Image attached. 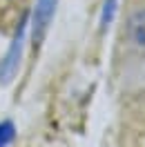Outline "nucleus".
I'll use <instances>...</instances> for the list:
<instances>
[{
	"instance_id": "nucleus-1",
	"label": "nucleus",
	"mask_w": 145,
	"mask_h": 147,
	"mask_svg": "<svg viewBox=\"0 0 145 147\" xmlns=\"http://www.w3.org/2000/svg\"><path fill=\"white\" fill-rule=\"evenodd\" d=\"M25 31H27V18L20 22L18 34L11 40L9 51L5 54V58L0 60V80L2 83H9L14 78V74L18 71V63H20V54H22V40H25Z\"/></svg>"
},
{
	"instance_id": "nucleus-4",
	"label": "nucleus",
	"mask_w": 145,
	"mask_h": 147,
	"mask_svg": "<svg viewBox=\"0 0 145 147\" xmlns=\"http://www.w3.org/2000/svg\"><path fill=\"white\" fill-rule=\"evenodd\" d=\"M14 138H16V127H14V123H11V120H2V123H0V147L11 145Z\"/></svg>"
},
{
	"instance_id": "nucleus-3",
	"label": "nucleus",
	"mask_w": 145,
	"mask_h": 147,
	"mask_svg": "<svg viewBox=\"0 0 145 147\" xmlns=\"http://www.w3.org/2000/svg\"><path fill=\"white\" fill-rule=\"evenodd\" d=\"M129 36L138 47H145V9L129 18Z\"/></svg>"
},
{
	"instance_id": "nucleus-5",
	"label": "nucleus",
	"mask_w": 145,
	"mask_h": 147,
	"mask_svg": "<svg viewBox=\"0 0 145 147\" xmlns=\"http://www.w3.org/2000/svg\"><path fill=\"white\" fill-rule=\"evenodd\" d=\"M112 13H114V0H107L105 2V11H103V25H107L112 20Z\"/></svg>"
},
{
	"instance_id": "nucleus-2",
	"label": "nucleus",
	"mask_w": 145,
	"mask_h": 147,
	"mask_svg": "<svg viewBox=\"0 0 145 147\" xmlns=\"http://www.w3.org/2000/svg\"><path fill=\"white\" fill-rule=\"evenodd\" d=\"M56 11V0H38L36 9H34V20H31V27H34V45H40L43 38H45L49 22L54 18Z\"/></svg>"
}]
</instances>
